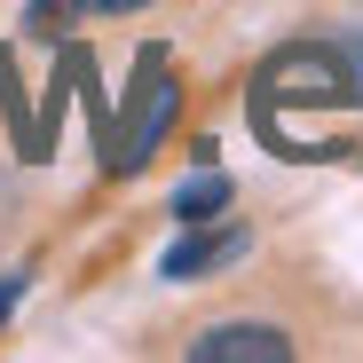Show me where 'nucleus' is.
<instances>
[{"label": "nucleus", "instance_id": "1a4fd4ad", "mask_svg": "<svg viewBox=\"0 0 363 363\" xmlns=\"http://www.w3.org/2000/svg\"><path fill=\"white\" fill-rule=\"evenodd\" d=\"M24 300V277H0V324H9V308Z\"/></svg>", "mask_w": 363, "mask_h": 363}, {"label": "nucleus", "instance_id": "6e6552de", "mask_svg": "<svg viewBox=\"0 0 363 363\" xmlns=\"http://www.w3.org/2000/svg\"><path fill=\"white\" fill-rule=\"evenodd\" d=\"M135 9H150V0H87V16H135Z\"/></svg>", "mask_w": 363, "mask_h": 363}, {"label": "nucleus", "instance_id": "f257e3e1", "mask_svg": "<svg viewBox=\"0 0 363 363\" xmlns=\"http://www.w3.org/2000/svg\"><path fill=\"white\" fill-rule=\"evenodd\" d=\"M363 87H355V64L340 48H324V40H292V48H277L269 64L253 72V135L277 150V158H292V118L300 111H347Z\"/></svg>", "mask_w": 363, "mask_h": 363}, {"label": "nucleus", "instance_id": "20e7f679", "mask_svg": "<svg viewBox=\"0 0 363 363\" xmlns=\"http://www.w3.org/2000/svg\"><path fill=\"white\" fill-rule=\"evenodd\" d=\"M190 363H292V340L277 324H213L190 340Z\"/></svg>", "mask_w": 363, "mask_h": 363}, {"label": "nucleus", "instance_id": "f03ea898", "mask_svg": "<svg viewBox=\"0 0 363 363\" xmlns=\"http://www.w3.org/2000/svg\"><path fill=\"white\" fill-rule=\"evenodd\" d=\"M174 111H182V79L166 64V48H143L135 55V87H127V111L103 127V166L111 174H143L174 127Z\"/></svg>", "mask_w": 363, "mask_h": 363}, {"label": "nucleus", "instance_id": "0eeeda50", "mask_svg": "<svg viewBox=\"0 0 363 363\" xmlns=\"http://www.w3.org/2000/svg\"><path fill=\"white\" fill-rule=\"evenodd\" d=\"M64 16H87V0H32V32H64Z\"/></svg>", "mask_w": 363, "mask_h": 363}, {"label": "nucleus", "instance_id": "39448f33", "mask_svg": "<svg viewBox=\"0 0 363 363\" xmlns=\"http://www.w3.org/2000/svg\"><path fill=\"white\" fill-rule=\"evenodd\" d=\"M229 198H237V190H229V174L206 158V166H198V174H190V182H182V190L166 198V213H174L182 229H190V221H213V213H229Z\"/></svg>", "mask_w": 363, "mask_h": 363}, {"label": "nucleus", "instance_id": "423d86ee", "mask_svg": "<svg viewBox=\"0 0 363 363\" xmlns=\"http://www.w3.org/2000/svg\"><path fill=\"white\" fill-rule=\"evenodd\" d=\"M0 111H9V127H16V150L40 166L48 150H40V118H32V103H24V79H16V64H9V48H0Z\"/></svg>", "mask_w": 363, "mask_h": 363}, {"label": "nucleus", "instance_id": "7ed1b4c3", "mask_svg": "<svg viewBox=\"0 0 363 363\" xmlns=\"http://www.w3.org/2000/svg\"><path fill=\"white\" fill-rule=\"evenodd\" d=\"M245 221H190V237L182 245H166V261H158V277H174V284H198V277H213V269H229V261H245Z\"/></svg>", "mask_w": 363, "mask_h": 363}]
</instances>
